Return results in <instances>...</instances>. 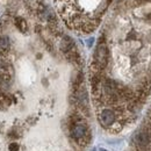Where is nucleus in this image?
I'll return each mask as SVG.
<instances>
[{"mask_svg": "<svg viewBox=\"0 0 151 151\" xmlns=\"http://www.w3.org/2000/svg\"><path fill=\"white\" fill-rule=\"evenodd\" d=\"M109 51L105 42H100L95 49L94 54V64L98 70H104L108 64Z\"/></svg>", "mask_w": 151, "mask_h": 151, "instance_id": "obj_1", "label": "nucleus"}, {"mask_svg": "<svg viewBox=\"0 0 151 151\" xmlns=\"http://www.w3.org/2000/svg\"><path fill=\"white\" fill-rule=\"evenodd\" d=\"M116 120V114L111 108H104L99 113V121L104 127H111Z\"/></svg>", "mask_w": 151, "mask_h": 151, "instance_id": "obj_2", "label": "nucleus"}, {"mask_svg": "<svg viewBox=\"0 0 151 151\" xmlns=\"http://www.w3.org/2000/svg\"><path fill=\"white\" fill-rule=\"evenodd\" d=\"M134 141L138 148L147 149L151 144V132L150 130H141L138 134H136Z\"/></svg>", "mask_w": 151, "mask_h": 151, "instance_id": "obj_3", "label": "nucleus"}, {"mask_svg": "<svg viewBox=\"0 0 151 151\" xmlns=\"http://www.w3.org/2000/svg\"><path fill=\"white\" fill-rule=\"evenodd\" d=\"M86 132H87V128L84 123L81 122H76L73 128H72V135L73 137L77 139H81L86 136Z\"/></svg>", "mask_w": 151, "mask_h": 151, "instance_id": "obj_4", "label": "nucleus"}, {"mask_svg": "<svg viewBox=\"0 0 151 151\" xmlns=\"http://www.w3.org/2000/svg\"><path fill=\"white\" fill-rule=\"evenodd\" d=\"M75 48V43L72 41V38L69 37V36H64L62 40V43H60V49L63 52L68 54L69 51H71L72 49Z\"/></svg>", "mask_w": 151, "mask_h": 151, "instance_id": "obj_5", "label": "nucleus"}, {"mask_svg": "<svg viewBox=\"0 0 151 151\" xmlns=\"http://www.w3.org/2000/svg\"><path fill=\"white\" fill-rule=\"evenodd\" d=\"M9 49V41L6 36H0V55H5Z\"/></svg>", "mask_w": 151, "mask_h": 151, "instance_id": "obj_6", "label": "nucleus"}, {"mask_svg": "<svg viewBox=\"0 0 151 151\" xmlns=\"http://www.w3.org/2000/svg\"><path fill=\"white\" fill-rule=\"evenodd\" d=\"M17 27L19 28L21 32H24V30L27 29V26H26L24 20L21 19V18H18V19H17Z\"/></svg>", "mask_w": 151, "mask_h": 151, "instance_id": "obj_7", "label": "nucleus"}, {"mask_svg": "<svg viewBox=\"0 0 151 151\" xmlns=\"http://www.w3.org/2000/svg\"><path fill=\"white\" fill-rule=\"evenodd\" d=\"M19 150V145L17 143H12L9 145V151H18Z\"/></svg>", "mask_w": 151, "mask_h": 151, "instance_id": "obj_8", "label": "nucleus"}, {"mask_svg": "<svg viewBox=\"0 0 151 151\" xmlns=\"http://www.w3.org/2000/svg\"><path fill=\"white\" fill-rule=\"evenodd\" d=\"M92 43H93V38H90V40L87 41V45H88V47H91V45H92Z\"/></svg>", "mask_w": 151, "mask_h": 151, "instance_id": "obj_9", "label": "nucleus"}, {"mask_svg": "<svg viewBox=\"0 0 151 151\" xmlns=\"http://www.w3.org/2000/svg\"><path fill=\"white\" fill-rule=\"evenodd\" d=\"M100 151H107V150H105V149H100Z\"/></svg>", "mask_w": 151, "mask_h": 151, "instance_id": "obj_10", "label": "nucleus"}, {"mask_svg": "<svg viewBox=\"0 0 151 151\" xmlns=\"http://www.w3.org/2000/svg\"><path fill=\"white\" fill-rule=\"evenodd\" d=\"M144 1H147V0H144Z\"/></svg>", "mask_w": 151, "mask_h": 151, "instance_id": "obj_11", "label": "nucleus"}]
</instances>
